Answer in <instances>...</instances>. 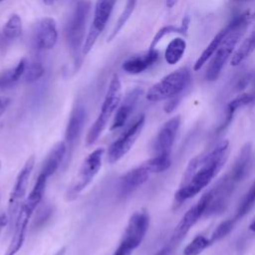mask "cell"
Here are the masks:
<instances>
[{
    "label": "cell",
    "instance_id": "obj_12",
    "mask_svg": "<svg viewBox=\"0 0 255 255\" xmlns=\"http://www.w3.org/2000/svg\"><path fill=\"white\" fill-rule=\"evenodd\" d=\"M149 226V215L145 209L134 211L128 219L121 242L127 244L132 250L142 242Z\"/></svg>",
    "mask_w": 255,
    "mask_h": 255
},
{
    "label": "cell",
    "instance_id": "obj_32",
    "mask_svg": "<svg viewBox=\"0 0 255 255\" xmlns=\"http://www.w3.org/2000/svg\"><path fill=\"white\" fill-rule=\"evenodd\" d=\"M236 221H237V220H236L235 218H233V219L230 218V219H226V220L222 221V222L215 228V230L213 231V233H212V235H211V237H210L211 243L217 242V241H219L220 239H222V238H224L225 236H227V235L231 232V230L233 229V227H234Z\"/></svg>",
    "mask_w": 255,
    "mask_h": 255
},
{
    "label": "cell",
    "instance_id": "obj_13",
    "mask_svg": "<svg viewBox=\"0 0 255 255\" xmlns=\"http://www.w3.org/2000/svg\"><path fill=\"white\" fill-rule=\"evenodd\" d=\"M180 122V116H174L160 127L152 144L153 155L170 154Z\"/></svg>",
    "mask_w": 255,
    "mask_h": 255
},
{
    "label": "cell",
    "instance_id": "obj_28",
    "mask_svg": "<svg viewBox=\"0 0 255 255\" xmlns=\"http://www.w3.org/2000/svg\"><path fill=\"white\" fill-rule=\"evenodd\" d=\"M135 4H136V0H127L126 6H125L123 12L120 15L114 30L112 31V33L108 37V40H107L108 42H111L119 34V32L122 30V28L126 25L127 21L129 19V17L131 16V14H132V12L135 8Z\"/></svg>",
    "mask_w": 255,
    "mask_h": 255
},
{
    "label": "cell",
    "instance_id": "obj_39",
    "mask_svg": "<svg viewBox=\"0 0 255 255\" xmlns=\"http://www.w3.org/2000/svg\"><path fill=\"white\" fill-rule=\"evenodd\" d=\"M65 253H66V247H63L55 255H65Z\"/></svg>",
    "mask_w": 255,
    "mask_h": 255
},
{
    "label": "cell",
    "instance_id": "obj_36",
    "mask_svg": "<svg viewBox=\"0 0 255 255\" xmlns=\"http://www.w3.org/2000/svg\"><path fill=\"white\" fill-rule=\"evenodd\" d=\"M8 221H9V219L6 214H0V234H1V231L3 230V228L7 225Z\"/></svg>",
    "mask_w": 255,
    "mask_h": 255
},
{
    "label": "cell",
    "instance_id": "obj_37",
    "mask_svg": "<svg viewBox=\"0 0 255 255\" xmlns=\"http://www.w3.org/2000/svg\"><path fill=\"white\" fill-rule=\"evenodd\" d=\"M178 0H166V6L167 8H172L176 3H177Z\"/></svg>",
    "mask_w": 255,
    "mask_h": 255
},
{
    "label": "cell",
    "instance_id": "obj_31",
    "mask_svg": "<svg viewBox=\"0 0 255 255\" xmlns=\"http://www.w3.org/2000/svg\"><path fill=\"white\" fill-rule=\"evenodd\" d=\"M45 70H44V67L42 66L41 63L39 62H27V65H26V69H25V72H24V75L22 77V79L25 81V82H28V83H32V82H35L37 80H39L43 74H44Z\"/></svg>",
    "mask_w": 255,
    "mask_h": 255
},
{
    "label": "cell",
    "instance_id": "obj_8",
    "mask_svg": "<svg viewBox=\"0 0 255 255\" xmlns=\"http://www.w3.org/2000/svg\"><path fill=\"white\" fill-rule=\"evenodd\" d=\"M145 123L144 115H140L129 128L125 130L109 147L107 158L110 163H116L124 157L133 146Z\"/></svg>",
    "mask_w": 255,
    "mask_h": 255
},
{
    "label": "cell",
    "instance_id": "obj_1",
    "mask_svg": "<svg viewBox=\"0 0 255 255\" xmlns=\"http://www.w3.org/2000/svg\"><path fill=\"white\" fill-rule=\"evenodd\" d=\"M228 154L229 141L222 140L209 150L191 158L174 193V204L180 205L204 189L223 167Z\"/></svg>",
    "mask_w": 255,
    "mask_h": 255
},
{
    "label": "cell",
    "instance_id": "obj_22",
    "mask_svg": "<svg viewBox=\"0 0 255 255\" xmlns=\"http://www.w3.org/2000/svg\"><path fill=\"white\" fill-rule=\"evenodd\" d=\"M254 100H255V93H254L253 91L246 92V93H242V94L238 95L237 97H235L234 99H232V100L228 103V105H227L225 118H224V121H223L222 125L220 126V128H219V129L225 128L231 123L232 118H233L235 112H236L239 108L250 104V103L253 102Z\"/></svg>",
    "mask_w": 255,
    "mask_h": 255
},
{
    "label": "cell",
    "instance_id": "obj_24",
    "mask_svg": "<svg viewBox=\"0 0 255 255\" xmlns=\"http://www.w3.org/2000/svg\"><path fill=\"white\" fill-rule=\"evenodd\" d=\"M186 50V42L183 38L177 37L172 39L164 52V59L167 64L175 65L183 57Z\"/></svg>",
    "mask_w": 255,
    "mask_h": 255
},
{
    "label": "cell",
    "instance_id": "obj_21",
    "mask_svg": "<svg viewBox=\"0 0 255 255\" xmlns=\"http://www.w3.org/2000/svg\"><path fill=\"white\" fill-rule=\"evenodd\" d=\"M230 29H231V23H229L227 26H225L223 29H221L212 38L210 43L206 46V48L202 51V53L200 54V56L198 57V59L194 63V65H193V70L194 71H199L205 65V63L213 56V54L215 53V51L217 50V48L219 47L221 42L224 40L226 35L229 33Z\"/></svg>",
    "mask_w": 255,
    "mask_h": 255
},
{
    "label": "cell",
    "instance_id": "obj_18",
    "mask_svg": "<svg viewBox=\"0 0 255 255\" xmlns=\"http://www.w3.org/2000/svg\"><path fill=\"white\" fill-rule=\"evenodd\" d=\"M158 59V52L155 49H148V51L133 55L127 59L123 65V70L130 75H137L144 72L150 66H152Z\"/></svg>",
    "mask_w": 255,
    "mask_h": 255
},
{
    "label": "cell",
    "instance_id": "obj_30",
    "mask_svg": "<svg viewBox=\"0 0 255 255\" xmlns=\"http://www.w3.org/2000/svg\"><path fill=\"white\" fill-rule=\"evenodd\" d=\"M211 244L210 238L203 235H197L185 246L183 249V255H199Z\"/></svg>",
    "mask_w": 255,
    "mask_h": 255
},
{
    "label": "cell",
    "instance_id": "obj_20",
    "mask_svg": "<svg viewBox=\"0 0 255 255\" xmlns=\"http://www.w3.org/2000/svg\"><path fill=\"white\" fill-rule=\"evenodd\" d=\"M67 149L68 146L65 140H60L55 143L44 160V163L40 170V174H43L49 179V177L52 176L59 168L65 157Z\"/></svg>",
    "mask_w": 255,
    "mask_h": 255
},
{
    "label": "cell",
    "instance_id": "obj_44",
    "mask_svg": "<svg viewBox=\"0 0 255 255\" xmlns=\"http://www.w3.org/2000/svg\"><path fill=\"white\" fill-rule=\"evenodd\" d=\"M239 1H243V0H239Z\"/></svg>",
    "mask_w": 255,
    "mask_h": 255
},
{
    "label": "cell",
    "instance_id": "obj_38",
    "mask_svg": "<svg viewBox=\"0 0 255 255\" xmlns=\"http://www.w3.org/2000/svg\"><path fill=\"white\" fill-rule=\"evenodd\" d=\"M249 228H250V230H252V231H254V232H255V216H254L253 220L251 221V223H250V226H249Z\"/></svg>",
    "mask_w": 255,
    "mask_h": 255
},
{
    "label": "cell",
    "instance_id": "obj_34",
    "mask_svg": "<svg viewBox=\"0 0 255 255\" xmlns=\"http://www.w3.org/2000/svg\"><path fill=\"white\" fill-rule=\"evenodd\" d=\"M178 102H179L178 97H175V98H172V99L167 100V103H166L165 106H164V111H165L166 113H171V112L175 109V107L177 106Z\"/></svg>",
    "mask_w": 255,
    "mask_h": 255
},
{
    "label": "cell",
    "instance_id": "obj_27",
    "mask_svg": "<svg viewBox=\"0 0 255 255\" xmlns=\"http://www.w3.org/2000/svg\"><path fill=\"white\" fill-rule=\"evenodd\" d=\"M22 33V20L17 14H12L2 29V35L6 40H14Z\"/></svg>",
    "mask_w": 255,
    "mask_h": 255
},
{
    "label": "cell",
    "instance_id": "obj_41",
    "mask_svg": "<svg viewBox=\"0 0 255 255\" xmlns=\"http://www.w3.org/2000/svg\"><path fill=\"white\" fill-rule=\"evenodd\" d=\"M254 93H255V78H254V80H253V90H252Z\"/></svg>",
    "mask_w": 255,
    "mask_h": 255
},
{
    "label": "cell",
    "instance_id": "obj_43",
    "mask_svg": "<svg viewBox=\"0 0 255 255\" xmlns=\"http://www.w3.org/2000/svg\"><path fill=\"white\" fill-rule=\"evenodd\" d=\"M1 1H3V0H0V2H1Z\"/></svg>",
    "mask_w": 255,
    "mask_h": 255
},
{
    "label": "cell",
    "instance_id": "obj_40",
    "mask_svg": "<svg viewBox=\"0 0 255 255\" xmlns=\"http://www.w3.org/2000/svg\"><path fill=\"white\" fill-rule=\"evenodd\" d=\"M57 0H43V2L46 4V5H53Z\"/></svg>",
    "mask_w": 255,
    "mask_h": 255
},
{
    "label": "cell",
    "instance_id": "obj_11",
    "mask_svg": "<svg viewBox=\"0 0 255 255\" xmlns=\"http://www.w3.org/2000/svg\"><path fill=\"white\" fill-rule=\"evenodd\" d=\"M210 200L211 195L208 190L199 198V200L193 206H191L185 212V214L181 217V219L179 220V222L177 223L172 232L171 240L173 242L181 240L187 234V232L194 226V224L207 212Z\"/></svg>",
    "mask_w": 255,
    "mask_h": 255
},
{
    "label": "cell",
    "instance_id": "obj_9",
    "mask_svg": "<svg viewBox=\"0 0 255 255\" xmlns=\"http://www.w3.org/2000/svg\"><path fill=\"white\" fill-rule=\"evenodd\" d=\"M116 1L117 0H97L95 4L93 22L82 48L84 55H87L93 49L98 37L104 31L113 12Z\"/></svg>",
    "mask_w": 255,
    "mask_h": 255
},
{
    "label": "cell",
    "instance_id": "obj_26",
    "mask_svg": "<svg viewBox=\"0 0 255 255\" xmlns=\"http://www.w3.org/2000/svg\"><path fill=\"white\" fill-rule=\"evenodd\" d=\"M188 25H189V18L186 16L183 18L182 20V23L179 27L177 26H174V25H166V26H163L161 27L157 32L156 34L154 35L151 43H150V46H149V49H154L155 46L157 45V43L166 35L168 34H171V33H180V34H186L187 32V29H188Z\"/></svg>",
    "mask_w": 255,
    "mask_h": 255
},
{
    "label": "cell",
    "instance_id": "obj_6",
    "mask_svg": "<svg viewBox=\"0 0 255 255\" xmlns=\"http://www.w3.org/2000/svg\"><path fill=\"white\" fill-rule=\"evenodd\" d=\"M190 79V71L187 67L178 68L151 86L145 98L149 102H159L178 97L188 86Z\"/></svg>",
    "mask_w": 255,
    "mask_h": 255
},
{
    "label": "cell",
    "instance_id": "obj_17",
    "mask_svg": "<svg viewBox=\"0 0 255 255\" xmlns=\"http://www.w3.org/2000/svg\"><path fill=\"white\" fill-rule=\"evenodd\" d=\"M86 120V111L85 108L77 104L69 117L68 124L65 130V141L67 143L68 148H71L74 146L75 142L79 139Z\"/></svg>",
    "mask_w": 255,
    "mask_h": 255
},
{
    "label": "cell",
    "instance_id": "obj_3",
    "mask_svg": "<svg viewBox=\"0 0 255 255\" xmlns=\"http://www.w3.org/2000/svg\"><path fill=\"white\" fill-rule=\"evenodd\" d=\"M249 22L248 13H244L235 17L231 23V29L221 42L213 56L210 58V62L206 69L205 78L208 82H214L218 79L221 71L226 62L233 56L236 51V46L244 33L245 28Z\"/></svg>",
    "mask_w": 255,
    "mask_h": 255
},
{
    "label": "cell",
    "instance_id": "obj_10",
    "mask_svg": "<svg viewBox=\"0 0 255 255\" xmlns=\"http://www.w3.org/2000/svg\"><path fill=\"white\" fill-rule=\"evenodd\" d=\"M105 149L99 147L93 150L82 162L75 181L70 189L72 195H77L82 192L95 178L102 167L103 156Z\"/></svg>",
    "mask_w": 255,
    "mask_h": 255
},
{
    "label": "cell",
    "instance_id": "obj_25",
    "mask_svg": "<svg viewBox=\"0 0 255 255\" xmlns=\"http://www.w3.org/2000/svg\"><path fill=\"white\" fill-rule=\"evenodd\" d=\"M27 65V61L25 58L21 59L15 68L4 72L0 75V89H7L13 87L16 83H18L25 72Z\"/></svg>",
    "mask_w": 255,
    "mask_h": 255
},
{
    "label": "cell",
    "instance_id": "obj_29",
    "mask_svg": "<svg viewBox=\"0 0 255 255\" xmlns=\"http://www.w3.org/2000/svg\"><path fill=\"white\" fill-rule=\"evenodd\" d=\"M255 205V180L251 184L249 190L245 193L244 197L242 198L240 204L237 207L235 219H241L243 216H245Z\"/></svg>",
    "mask_w": 255,
    "mask_h": 255
},
{
    "label": "cell",
    "instance_id": "obj_35",
    "mask_svg": "<svg viewBox=\"0 0 255 255\" xmlns=\"http://www.w3.org/2000/svg\"><path fill=\"white\" fill-rule=\"evenodd\" d=\"M10 99L8 97H4V96H0V117L6 112V110L8 109L9 105H10Z\"/></svg>",
    "mask_w": 255,
    "mask_h": 255
},
{
    "label": "cell",
    "instance_id": "obj_42",
    "mask_svg": "<svg viewBox=\"0 0 255 255\" xmlns=\"http://www.w3.org/2000/svg\"><path fill=\"white\" fill-rule=\"evenodd\" d=\"M0 168H1V161H0Z\"/></svg>",
    "mask_w": 255,
    "mask_h": 255
},
{
    "label": "cell",
    "instance_id": "obj_16",
    "mask_svg": "<svg viewBox=\"0 0 255 255\" xmlns=\"http://www.w3.org/2000/svg\"><path fill=\"white\" fill-rule=\"evenodd\" d=\"M141 94H142V90L139 88H133L132 90L128 91L126 94L124 100L121 101L116 111V115L114 117L110 130L119 129L125 126L129 116L133 112Z\"/></svg>",
    "mask_w": 255,
    "mask_h": 255
},
{
    "label": "cell",
    "instance_id": "obj_7",
    "mask_svg": "<svg viewBox=\"0 0 255 255\" xmlns=\"http://www.w3.org/2000/svg\"><path fill=\"white\" fill-rule=\"evenodd\" d=\"M35 165V155L29 156L19 170L8 200V219L14 220L25 200L27 187L32 170Z\"/></svg>",
    "mask_w": 255,
    "mask_h": 255
},
{
    "label": "cell",
    "instance_id": "obj_33",
    "mask_svg": "<svg viewBox=\"0 0 255 255\" xmlns=\"http://www.w3.org/2000/svg\"><path fill=\"white\" fill-rule=\"evenodd\" d=\"M132 251L133 250L130 247H128L127 244L120 242L118 248L115 250L113 255H131Z\"/></svg>",
    "mask_w": 255,
    "mask_h": 255
},
{
    "label": "cell",
    "instance_id": "obj_23",
    "mask_svg": "<svg viewBox=\"0 0 255 255\" xmlns=\"http://www.w3.org/2000/svg\"><path fill=\"white\" fill-rule=\"evenodd\" d=\"M255 51V25L249 35L244 39L241 45L236 49L231 57V65L238 66L244 62Z\"/></svg>",
    "mask_w": 255,
    "mask_h": 255
},
{
    "label": "cell",
    "instance_id": "obj_19",
    "mask_svg": "<svg viewBox=\"0 0 255 255\" xmlns=\"http://www.w3.org/2000/svg\"><path fill=\"white\" fill-rule=\"evenodd\" d=\"M253 153L250 143H246L240 150L232 167L227 172L236 183H239L249 172L252 166Z\"/></svg>",
    "mask_w": 255,
    "mask_h": 255
},
{
    "label": "cell",
    "instance_id": "obj_2",
    "mask_svg": "<svg viewBox=\"0 0 255 255\" xmlns=\"http://www.w3.org/2000/svg\"><path fill=\"white\" fill-rule=\"evenodd\" d=\"M48 178L44 176L43 174L38 175L37 180L28 194V196L25 198L16 218H15V225H14V232L13 236L11 238V241L6 249V252L4 255H16L19 250L22 248L25 238H26V231L28 223L36 210L37 206L41 202L43 195L45 193L46 185H47Z\"/></svg>",
    "mask_w": 255,
    "mask_h": 255
},
{
    "label": "cell",
    "instance_id": "obj_15",
    "mask_svg": "<svg viewBox=\"0 0 255 255\" xmlns=\"http://www.w3.org/2000/svg\"><path fill=\"white\" fill-rule=\"evenodd\" d=\"M58 32L56 21L52 17L41 19L33 34V45L38 50H50L57 43Z\"/></svg>",
    "mask_w": 255,
    "mask_h": 255
},
{
    "label": "cell",
    "instance_id": "obj_5",
    "mask_svg": "<svg viewBox=\"0 0 255 255\" xmlns=\"http://www.w3.org/2000/svg\"><path fill=\"white\" fill-rule=\"evenodd\" d=\"M91 6L90 0H78L66 25L67 44L76 63H78L79 52L84 45L83 40Z\"/></svg>",
    "mask_w": 255,
    "mask_h": 255
},
{
    "label": "cell",
    "instance_id": "obj_14",
    "mask_svg": "<svg viewBox=\"0 0 255 255\" xmlns=\"http://www.w3.org/2000/svg\"><path fill=\"white\" fill-rule=\"evenodd\" d=\"M153 173L147 160L140 165L126 172L120 180L119 191L122 196H127L135 191L143 183L147 181Z\"/></svg>",
    "mask_w": 255,
    "mask_h": 255
},
{
    "label": "cell",
    "instance_id": "obj_4",
    "mask_svg": "<svg viewBox=\"0 0 255 255\" xmlns=\"http://www.w3.org/2000/svg\"><path fill=\"white\" fill-rule=\"evenodd\" d=\"M122 101V84L119 76L117 74H114L111 78L106 96L104 98L101 112L90 128L87 136H86V143L87 145L94 144L97 139L101 136L105 128H107V125L114 115V113L117 111L120 103Z\"/></svg>",
    "mask_w": 255,
    "mask_h": 255
}]
</instances>
